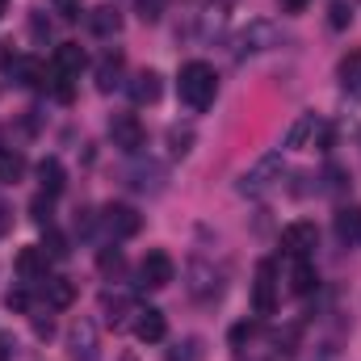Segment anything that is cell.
<instances>
[{"instance_id":"cell-1","label":"cell","mask_w":361,"mask_h":361,"mask_svg":"<svg viewBox=\"0 0 361 361\" xmlns=\"http://www.w3.org/2000/svg\"><path fill=\"white\" fill-rule=\"evenodd\" d=\"M177 92H180V101L189 105V109H210L214 105V97H219V76H214V68L210 63H185L180 68V80H177Z\"/></svg>"},{"instance_id":"cell-2","label":"cell","mask_w":361,"mask_h":361,"mask_svg":"<svg viewBox=\"0 0 361 361\" xmlns=\"http://www.w3.org/2000/svg\"><path fill=\"white\" fill-rule=\"evenodd\" d=\"M281 177H286V164H281V156L277 152H269V156H261L244 177H240V193L244 197H269L273 189H281Z\"/></svg>"},{"instance_id":"cell-3","label":"cell","mask_w":361,"mask_h":361,"mask_svg":"<svg viewBox=\"0 0 361 361\" xmlns=\"http://www.w3.org/2000/svg\"><path fill=\"white\" fill-rule=\"evenodd\" d=\"M286 147H290V152H311V147L328 152V147H332V126H328L319 114H302V118L290 126Z\"/></svg>"},{"instance_id":"cell-4","label":"cell","mask_w":361,"mask_h":361,"mask_svg":"<svg viewBox=\"0 0 361 361\" xmlns=\"http://www.w3.org/2000/svg\"><path fill=\"white\" fill-rule=\"evenodd\" d=\"M68 357L72 361H101V336L89 315H76L68 328Z\"/></svg>"},{"instance_id":"cell-5","label":"cell","mask_w":361,"mask_h":361,"mask_svg":"<svg viewBox=\"0 0 361 361\" xmlns=\"http://www.w3.org/2000/svg\"><path fill=\"white\" fill-rule=\"evenodd\" d=\"M101 227H105L114 240H130V235H139L143 214H139L135 206H126V202H109V206L101 210Z\"/></svg>"},{"instance_id":"cell-6","label":"cell","mask_w":361,"mask_h":361,"mask_svg":"<svg viewBox=\"0 0 361 361\" xmlns=\"http://www.w3.org/2000/svg\"><path fill=\"white\" fill-rule=\"evenodd\" d=\"M109 139H114V147H122L126 156H135L147 143V130H143V122L135 114H114L109 118Z\"/></svg>"},{"instance_id":"cell-7","label":"cell","mask_w":361,"mask_h":361,"mask_svg":"<svg viewBox=\"0 0 361 361\" xmlns=\"http://www.w3.org/2000/svg\"><path fill=\"white\" fill-rule=\"evenodd\" d=\"M252 311H257V315H273V311H277V265H273V261H261V265H257Z\"/></svg>"},{"instance_id":"cell-8","label":"cell","mask_w":361,"mask_h":361,"mask_svg":"<svg viewBox=\"0 0 361 361\" xmlns=\"http://www.w3.org/2000/svg\"><path fill=\"white\" fill-rule=\"evenodd\" d=\"M173 277H177V265H173V257L169 252H147L143 257V265H139V281L147 286V290H164V286H173Z\"/></svg>"},{"instance_id":"cell-9","label":"cell","mask_w":361,"mask_h":361,"mask_svg":"<svg viewBox=\"0 0 361 361\" xmlns=\"http://www.w3.org/2000/svg\"><path fill=\"white\" fill-rule=\"evenodd\" d=\"M189 294H193L197 302H214V298L223 294L214 265H206V261H189Z\"/></svg>"},{"instance_id":"cell-10","label":"cell","mask_w":361,"mask_h":361,"mask_svg":"<svg viewBox=\"0 0 361 361\" xmlns=\"http://www.w3.org/2000/svg\"><path fill=\"white\" fill-rule=\"evenodd\" d=\"M319 244V231H315V223H290L286 231H281V248L290 252V257H311V248Z\"/></svg>"},{"instance_id":"cell-11","label":"cell","mask_w":361,"mask_h":361,"mask_svg":"<svg viewBox=\"0 0 361 361\" xmlns=\"http://www.w3.org/2000/svg\"><path fill=\"white\" fill-rule=\"evenodd\" d=\"M13 269H17V277H21V281H47V277H51V257H47V252H42V244H38V248H21V252H17V261H13Z\"/></svg>"},{"instance_id":"cell-12","label":"cell","mask_w":361,"mask_h":361,"mask_svg":"<svg viewBox=\"0 0 361 361\" xmlns=\"http://www.w3.org/2000/svg\"><path fill=\"white\" fill-rule=\"evenodd\" d=\"M85 63H89V55H85V47L80 42H59L55 47V63H51V72L55 76H80L85 72Z\"/></svg>"},{"instance_id":"cell-13","label":"cell","mask_w":361,"mask_h":361,"mask_svg":"<svg viewBox=\"0 0 361 361\" xmlns=\"http://www.w3.org/2000/svg\"><path fill=\"white\" fill-rule=\"evenodd\" d=\"M135 336H139L143 345H156V341H164V336H169V319H164V311H156V307H143V311H135Z\"/></svg>"},{"instance_id":"cell-14","label":"cell","mask_w":361,"mask_h":361,"mask_svg":"<svg viewBox=\"0 0 361 361\" xmlns=\"http://www.w3.org/2000/svg\"><path fill=\"white\" fill-rule=\"evenodd\" d=\"M336 235H341V244L361 248V206H341L336 210Z\"/></svg>"},{"instance_id":"cell-15","label":"cell","mask_w":361,"mask_h":361,"mask_svg":"<svg viewBox=\"0 0 361 361\" xmlns=\"http://www.w3.org/2000/svg\"><path fill=\"white\" fill-rule=\"evenodd\" d=\"M42 294H47V307L63 311V307L76 302V281H68V277H47V281H42Z\"/></svg>"},{"instance_id":"cell-16","label":"cell","mask_w":361,"mask_h":361,"mask_svg":"<svg viewBox=\"0 0 361 361\" xmlns=\"http://www.w3.org/2000/svg\"><path fill=\"white\" fill-rule=\"evenodd\" d=\"M130 101L135 105H156L160 101V72H139L130 80Z\"/></svg>"},{"instance_id":"cell-17","label":"cell","mask_w":361,"mask_h":361,"mask_svg":"<svg viewBox=\"0 0 361 361\" xmlns=\"http://www.w3.org/2000/svg\"><path fill=\"white\" fill-rule=\"evenodd\" d=\"M13 80L25 85V89H42L47 85V63L42 59H17L13 63Z\"/></svg>"},{"instance_id":"cell-18","label":"cell","mask_w":361,"mask_h":361,"mask_svg":"<svg viewBox=\"0 0 361 361\" xmlns=\"http://www.w3.org/2000/svg\"><path fill=\"white\" fill-rule=\"evenodd\" d=\"M319 286V273L307 257H294V269H290V294H311Z\"/></svg>"},{"instance_id":"cell-19","label":"cell","mask_w":361,"mask_h":361,"mask_svg":"<svg viewBox=\"0 0 361 361\" xmlns=\"http://www.w3.org/2000/svg\"><path fill=\"white\" fill-rule=\"evenodd\" d=\"M101 315H105L109 328H122L126 315H135V311H130V298L126 294H101Z\"/></svg>"},{"instance_id":"cell-20","label":"cell","mask_w":361,"mask_h":361,"mask_svg":"<svg viewBox=\"0 0 361 361\" xmlns=\"http://www.w3.org/2000/svg\"><path fill=\"white\" fill-rule=\"evenodd\" d=\"M38 185H42V193H63V185H68V177H63V164L55 160V156H47L42 164H38Z\"/></svg>"},{"instance_id":"cell-21","label":"cell","mask_w":361,"mask_h":361,"mask_svg":"<svg viewBox=\"0 0 361 361\" xmlns=\"http://www.w3.org/2000/svg\"><path fill=\"white\" fill-rule=\"evenodd\" d=\"M244 51H265V47H273L277 42V30H273L269 21H252L248 30H244Z\"/></svg>"},{"instance_id":"cell-22","label":"cell","mask_w":361,"mask_h":361,"mask_svg":"<svg viewBox=\"0 0 361 361\" xmlns=\"http://www.w3.org/2000/svg\"><path fill=\"white\" fill-rule=\"evenodd\" d=\"M118 76H122V55H118V51H109V55L97 63V89H101V92H114Z\"/></svg>"},{"instance_id":"cell-23","label":"cell","mask_w":361,"mask_h":361,"mask_svg":"<svg viewBox=\"0 0 361 361\" xmlns=\"http://www.w3.org/2000/svg\"><path fill=\"white\" fill-rule=\"evenodd\" d=\"M89 25H92V34H97V38H109V34H118V30H122V17H118L114 8H92Z\"/></svg>"},{"instance_id":"cell-24","label":"cell","mask_w":361,"mask_h":361,"mask_svg":"<svg viewBox=\"0 0 361 361\" xmlns=\"http://www.w3.org/2000/svg\"><path fill=\"white\" fill-rule=\"evenodd\" d=\"M21 173H25V156L13 147H0V180L13 185V180H21Z\"/></svg>"},{"instance_id":"cell-25","label":"cell","mask_w":361,"mask_h":361,"mask_svg":"<svg viewBox=\"0 0 361 361\" xmlns=\"http://www.w3.org/2000/svg\"><path fill=\"white\" fill-rule=\"evenodd\" d=\"M202 357H206L202 336H185V341H177V345L169 349V361H202Z\"/></svg>"},{"instance_id":"cell-26","label":"cell","mask_w":361,"mask_h":361,"mask_svg":"<svg viewBox=\"0 0 361 361\" xmlns=\"http://www.w3.org/2000/svg\"><path fill=\"white\" fill-rule=\"evenodd\" d=\"M227 13H231V4H227V0L206 4V13H202V30H206V34H219V30L227 25Z\"/></svg>"},{"instance_id":"cell-27","label":"cell","mask_w":361,"mask_h":361,"mask_svg":"<svg viewBox=\"0 0 361 361\" xmlns=\"http://www.w3.org/2000/svg\"><path fill=\"white\" fill-rule=\"evenodd\" d=\"M97 269L105 273V277H118V273L126 269V257H122V248H114V244H109V248H101V252H97Z\"/></svg>"},{"instance_id":"cell-28","label":"cell","mask_w":361,"mask_h":361,"mask_svg":"<svg viewBox=\"0 0 361 361\" xmlns=\"http://www.w3.org/2000/svg\"><path fill=\"white\" fill-rule=\"evenodd\" d=\"M341 85L345 89H361V51L341 59Z\"/></svg>"},{"instance_id":"cell-29","label":"cell","mask_w":361,"mask_h":361,"mask_svg":"<svg viewBox=\"0 0 361 361\" xmlns=\"http://www.w3.org/2000/svg\"><path fill=\"white\" fill-rule=\"evenodd\" d=\"M42 252H47L51 261H63V257L72 252V248H68V235H59V231H51V227H47V240H42Z\"/></svg>"},{"instance_id":"cell-30","label":"cell","mask_w":361,"mask_h":361,"mask_svg":"<svg viewBox=\"0 0 361 361\" xmlns=\"http://www.w3.org/2000/svg\"><path fill=\"white\" fill-rule=\"evenodd\" d=\"M164 4H169V0H135V13H139L143 21H160V17H164Z\"/></svg>"},{"instance_id":"cell-31","label":"cell","mask_w":361,"mask_h":361,"mask_svg":"<svg viewBox=\"0 0 361 361\" xmlns=\"http://www.w3.org/2000/svg\"><path fill=\"white\" fill-rule=\"evenodd\" d=\"M30 210H34V223L51 227V193H38V197L30 202Z\"/></svg>"},{"instance_id":"cell-32","label":"cell","mask_w":361,"mask_h":361,"mask_svg":"<svg viewBox=\"0 0 361 361\" xmlns=\"http://www.w3.org/2000/svg\"><path fill=\"white\" fill-rule=\"evenodd\" d=\"M51 4H55V13H59L63 21H80V13H85L80 0H51Z\"/></svg>"},{"instance_id":"cell-33","label":"cell","mask_w":361,"mask_h":361,"mask_svg":"<svg viewBox=\"0 0 361 361\" xmlns=\"http://www.w3.org/2000/svg\"><path fill=\"white\" fill-rule=\"evenodd\" d=\"M169 143H173V156H185V152H189V143H193V130L173 126V130H169Z\"/></svg>"},{"instance_id":"cell-34","label":"cell","mask_w":361,"mask_h":361,"mask_svg":"<svg viewBox=\"0 0 361 361\" xmlns=\"http://www.w3.org/2000/svg\"><path fill=\"white\" fill-rule=\"evenodd\" d=\"M328 13H332V17H328V21H332V30H345V25L353 21V13H349V4H332Z\"/></svg>"},{"instance_id":"cell-35","label":"cell","mask_w":361,"mask_h":361,"mask_svg":"<svg viewBox=\"0 0 361 361\" xmlns=\"http://www.w3.org/2000/svg\"><path fill=\"white\" fill-rule=\"evenodd\" d=\"M252 336H257V324H235V328H231V345H235V349H240L244 341H252Z\"/></svg>"},{"instance_id":"cell-36","label":"cell","mask_w":361,"mask_h":361,"mask_svg":"<svg viewBox=\"0 0 361 361\" xmlns=\"http://www.w3.org/2000/svg\"><path fill=\"white\" fill-rule=\"evenodd\" d=\"M34 332H38L42 341H51V332H55V319H51V315H34Z\"/></svg>"},{"instance_id":"cell-37","label":"cell","mask_w":361,"mask_h":361,"mask_svg":"<svg viewBox=\"0 0 361 361\" xmlns=\"http://www.w3.org/2000/svg\"><path fill=\"white\" fill-rule=\"evenodd\" d=\"M8 307L13 311H30V294L25 290H8Z\"/></svg>"},{"instance_id":"cell-38","label":"cell","mask_w":361,"mask_h":361,"mask_svg":"<svg viewBox=\"0 0 361 361\" xmlns=\"http://www.w3.org/2000/svg\"><path fill=\"white\" fill-rule=\"evenodd\" d=\"M13 353H17V341H13L8 332H0V361H8Z\"/></svg>"},{"instance_id":"cell-39","label":"cell","mask_w":361,"mask_h":361,"mask_svg":"<svg viewBox=\"0 0 361 361\" xmlns=\"http://www.w3.org/2000/svg\"><path fill=\"white\" fill-rule=\"evenodd\" d=\"M8 227H13V210H8V206H0V235H4Z\"/></svg>"},{"instance_id":"cell-40","label":"cell","mask_w":361,"mask_h":361,"mask_svg":"<svg viewBox=\"0 0 361 361\" xmlns=\"http://www.w3.org/2000/svg\"><path fill=\"white\" fill-rule=\"evenodd\" d=\"M302 4H307V0H281V8H290V13H298Z\"/></svg>"},{"instance_id":"cell-41","label":"cell","mask_w":361,"mask_h":361,"mask_svg":"<svg viewBox=\"0 0 361 361\" xmlns=\"http://www.w3.org/2000/svg\"><path fill=\"white\" fill-rule=\"evenodd\" d=\"M4 13H8V0H0V17H4Z\"/></svg>"}]
</instances>
